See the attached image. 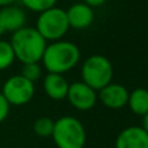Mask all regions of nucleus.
Returning <instances> with one entry per match:
<instances>
[{
	"mask_svg": "<svg viewBox=\"0 0 148 148\" xmlns=\"http://www.w3.org/2000/svg\"><path fill=\"white\" fill-rule=\"evenodd\" d=\"M81 60V51L71 41L60 39V41L50 42L46 46V50L42 56V67L47 73H64L72 71Z\"/></svg>",
	"mask_w": 148,
	"mask_h": 148,
	"instance_id": "obj_1",
	"label": "nucleus"
},
{
	"mask_svg": "<svg viewBox=\"0 0 148 148\" xmlns=\"http://www.w3.org/2000/svg\"><path fill=\"white\" fill-rule=\"evenodd\" d=\"M14 58L23 64L41 63L47 42L37 32L36 28L24 26L23 29L12 33L11 41Z\"/></svg>",
	"mask_w": 148,
	"mask_h": 148,
	"instance_id": "obj_2",
	"label": "nucleus"
},
{
	"mask_svg": "<svg viewBox=\"0 0 148 148\" xmlns=\"http://www.w3.org/2000/svg\"><path fill=\"white\" fill-rule=\"evenodd\" d=\"M51 139L56 148H84L87 144V130L79 118L63 115L54 123Z\"/></svg>",
	"mask_w": 148,
	"mask_h": 148,
	"instance_id": "obj_3",
	"label": "nucleus"
},
{
	"mask_svg": "<svg viewBox=\"0 0 148 148\" xmlns=\"http://www.w3.org/2000/svg\"><path fill=\"white\" fill-rule=\"evenodd\" d=\"M80 75L83 83L98 92L113 81L114 68L109 58L101 54H95L81 63Z\"/></svg>",
	"mask_w": 148,
	"mask_h": 148,
	"instance_id": "obj_4",
	"label": "nucleus"
},
{
	"mask_svg": "<svg viewBox=\"0 0 148 148\" xmlns=\"http://www.w3.org/2000/svg\"><path fill=\"white\" fill-rule=\"evenodd\" d=\"M34 28L46 42L60 41L70 30L67 13L59 7L50 8L38 14Z\"/></svg>",
	"mask_w": 148,
	"mask_h": 148,
	"instance_id": "obj_5",
	"label": "nucleus"
},
{
	"mask_svg": "<svg viewBox=\"0 0 148 148\" xmlns=\"http://www.w3.org/2000/svg\"><path fill=\"white\" fill-rule=\"evenodd\" d=\"M1 95L11 106H24L34 98L36 84L29 81L20 73L12 75L3 83Z\"/></svg>",
	"mask_w": 148,
	"mask_h": 148,
	"instance_id": "obj_6",
	"label": "nucleus"
},
{
	"mask_svg": "<svg viewBox=\"0 0 148 148\" xmlns=\"http://www.w3.org/2000/svg\"><path fill=\"white\" fill-rule=\"evenodd\" d=\"M66 100L70 102V105L73 109L79 110V112H88L96 106L98 96L97 90H95L89 85L79 80L70 84Z\"/></svg>",
	"mask_w": 148,
	"mask_h": 148,
	"instance_id": "obj_7",
	"label": "nucleus"
},
{
	"mask_svg": "<svg viewBox=\"0 0 148 148\" xmlns=\"http://www.w3.org/2000/svg\"><path fill=\"white\" fill-rule=\"evenodd\" d=\"M130 90L119 83L112 81L97 92L98 101L102 103L105 108L112 110H121L125 106H127Z\"/></svg>",
	"mask_w": 148,
	"mask_h": 148,
	"instance_id": "obj_8",
	"label": "nucleus"
},
{
	"mask_svg": "<svg viewBox=\"0 0 148 148\" xmlns=\"http://www.w3.org/2000/svg\"><path fill=\"white\" fill-rule=\"evenodd\" d=\"M115 148H148V132L142 126H129L117 135Z\"/></svg>",
	"mask_w": 148,
	"mask_h": 148,
	"instance_id": "obj_9",
	"label": "nucleus"
},
{
	"mask_svg": "<svg viewBox=\"0 0 148 148\" xmlns=\"http://www.w3.org/2000/svg\"><path fill=\"white\" fill-rule=\"evenodd\" d=\"M68 18V24H70V29H75V30H84V29L89 28L95 21V11L87 5L85 3H75L66 9Z\"/></svg>",
	"mask_w": 148,
	"mask_h": 148,
	"instance_id": "obj_10",
	"label": "nucleus"
},
{
	"mask_svg": "<svg viewBox=\"0 0 148 148\" xmlns=\"http://www.w3.org/2000/svg\"><path fill=\"white\" fill-rule=\"evenodd\" d=\"M0 25L5 33H14L26 26V13L24 8L16 4L0 8Z\"/></svg>",
	"mask_w": 148,
	"mask_h": 148,
	"instance_id": "obj_11",
	"label": "nucleus"
},
{
	"mask_svg": "<svg viewBox=\"0 0 148 148\" xmlns=\"http://www.w3.org/2000/svg\"><path fill=\"white\" fill-rule=\"evenodd\" d=\"M70 83L64 75L58 73H47L43 77V90L46 96L54 101H62L67 98Z\"/></svg>",
	"mask_w": 148,
	"mask_h": 148,
	"instance_id": "obj_12",
	"label": "nucleus"
},
{
	"mask_svg": "<svg viewBox=\"0 0 148 148\" xmlns=\"http://www.w3.org/2000/svg\"><path fill=\"white\" fill-rule=\"evenodd\" d=\"M127 106L132 114L144 117L148 113V89L135 88L134 90H131L129 95Z\"/></svg>",
	"mask_w": 148,
	"mask_h": 148,
	"instance_id": "obj_13",
	"label": "nucleus"
},
{
	"mask_svg": "<svg viewBox=\"0 0 148 148\" xmlns=\"http://www.w3.org/2000/svg\"><path fill=\"white\" fill-rule=\"evenodd\" d=\"M54 123L55 121L50 117H41L34 122L33 125V131L37 136L39 138H51L53 135V131H54Z\"/></svg>",
	"mask_w": 148,
	"mask_h": 148,
	"instance_id": "obj_14",
	"label": "nucleus"
},
{
	"mask_svg": "<svg viewBox=\"0 0 148 148\" xmlns=\"http://www.w3.org/2000/svg\"><path fill=\"white\" fill-rule=\"evenodd\" d=\"M14 62H16V58H14V53L9 41L0 39V71L8 70L9 67H12Z\"/></svg>",
	"mask_w": 148,
	"mask_h": 148,
	"instance_id": "obj_15",
	"label": "nucleus"
},
{
	"mask_svg": "<svg viewBox=\"0 0 148 148\" xmlns=\"http://www.w3.org/2000/svg\"><path fill=\"white\" fill-rule=\"evenodd\" d=\"M20 3L25 9L39 14L47 9L56 7L58 0H20Z\"/></svg>",
	"mask_w": 148,
	"mask_h": 148,
	"instance_id": "obj_16",
	"label": "nucleus"
},
{
	"mask_svg": "<svg viewBox=\"0 0 148 148\" xmlns=\"http://www.w3.org/2000/svg\"><path fill=\"white\" fill-rule=\"evenodd\" d=\"M42 71H43V67L41 63H28V64H23L20 75L32 83H36L42 77Z\"/></svg>",
	"mask_w": 148,
	"mask_h": 148,
	"instance_id": "obj_17",
	"label": "nucleus"
},
{
	"mask_svg": "<svg viewBox=\"0 0 148 148\" xmlns=\"http://www.w3.org/2000/svg\"><path fill=\"white\" fill-rule=\"evenodd\" d=\"M9 110H11V105L0 92V123H3L7 119V117L9 115Z\"/></svg>",
	"mask_w": 148,
	"mask_h": 148,
	"instance_id": "obj_18",
	"label": "nucleus"
},
{
	"mask_svg": "<svg viewBox=\"0 0 148 148\" xmlns=\"http://www.w3.org/2000/svg\"><path fill=\"white\" fill-rule=\"evenodd\" d=\"M83 3H85L87 5H89L90 8H97V7H101L106 3V0H84Z\"/></svg>",
	"mask_w": 148,
	"mask_h": 148,
	"instance_id": "obj_19",
	"label": "nucleus"
},
{
	"mask_svg": "<svg viewBox=\"0 0 148 148\" xmlns=\"http://www.w3.org/2000/svg\"><path fill=\"white\" fill-rule=\"evenodd\" d=\"M17 0H0V8H4V7H8V5H13L16 4Z\"/></svg>",
	"mask_w": 148,
	"mask_h": 148,
	"instance_id": "obj_20",
	"label": "nucleus"
},
{
	"mask_svg": "<svg viewBox=\"0 0 148 148\" xmlns=\"http://www.w3.org/2000/svg\"><path fill=\"white\" fill-rule=\"evenodd\" d=\"M142 118H143V121H142V127L148 132V113L144 115V117H142Z\"/></svg>",
	"mask_w": 148,
	"mask_h": 148,
	"instance_id": "obj_21",
	"label": "nucleus"
},
{
	"mask_svg": "<svg viewBox=\"0 0 148 148\" xmlns=\"http://www.w3.org/2000/svg\"><path fill=\"white\" fill-rule=\"evenodd\" d=\"M5 33V32H4V29L1 28V25H0V36H1V34H4Z\"/></svg>",
	"mask_w": 148,
	"mask_h": 148,
	"instance_id": "obj_22",
	"label": "nucleus"
}]
</instances>
